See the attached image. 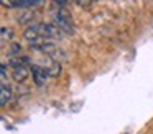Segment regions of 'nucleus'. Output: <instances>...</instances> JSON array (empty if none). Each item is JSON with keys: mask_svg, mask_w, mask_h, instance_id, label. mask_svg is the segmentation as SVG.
Returning <instances> with one entry per match:
<instances>
[{"mask_svg": "<svg viewBox=\"0 0 153 134\" xmlns=\"http://www.w3.org/2000/svg\"><path fill=\"white\" fill-rule=\"evenodd\" d=\"M53 25L56 26L61 33H68V34H71V33L74 31V25H73V20H71V15L66 12V10H63V8H59L58 12H54Z\"/></svg>", "mask_w": 153, "mask_h": 134, "instance_id": "obj_1", "label": "nucleus"}, {"mask_svg": "<svg viewBox=\"0 0 153 134\" xmlns=\"http://www.w3.org/2000/svg\"><path fill=\"white\" fill-rule=\"evenodd\" d=\"M10 65H12V78L15 82H25L30 75V67L27 65V59H10Z\"/></svg>", "mask_w": 153, "mask_h": 134, "instance_id": "obj_2", "label": "nucleus"}, {"mask_svg": "<svg viewBox=\"0 0 153 134\" xmlns=\"http://www.w3.org/2000/svg\"><path fill=\"white\" fill-rule=\"evenodd\" d=\"M30 72H31V78H33L35 85L41 87V85L46 83V80H48V74H46V70H45V69L41 67L40 64H31Z\"/></svg>", "mask_w": 153, "mask_h": 134, "instance_id": "obj_3", "label": "nucleus"}, {"mask_svg": "<svg viewBox=\"0 0 153 134\" xmlns=\"http://www.w3.org/2000/svg\"><path fill=\"white\" fill-rule=\"evenodd\" d=\"M2 7L7 8H30V7H38L41 5V2H33V0H18V2H0Z\"/></svg>", "mask_w": 153, "mask_h": 134, "instance_id": "obj_4", "label": "nucleus"}, {"mask_svg": "<svg viewBox=\"0 0 153 134\" xmlns=\"http://www.w3.org/2000/svg\"><path fill=\"white\" fill-rule=\"evenodd\" d=\"M41 67L46 70L48 77H58V75L61 74V64H59V62H56V61H51V59H48V64L46 65H41Z\"/></svg>", "mask_w": 153, "mask_h": 134, "instance_id": "obj_5", "label": "nucleus"}, {"mask_svg": "<svg viewBox=\"0 0 153 134\" xmlns=\"http://www.w3.org/2000/svg\"><path fill=\"white\" fill-rule=\"evenodd\" d=\"M12 100V88L7 83H0V106H5Z\"/></svg>", "mask_w": 153, "mask_h": 134, "instance_id": "obj_6", "label": "nucleus"}, {"mask_svg": "<svg viewBox=\"0 0 153 134\" xmlns=\"http://www.w3.org/2000/svg\"><path fill=\"white\" fill-rule=\"evenodd\" d=\"M12 38H13V29L8 28V26L0 28V44H5V42H8Z\"/></svg>", "mask_w": 153, "mask_h": 134, "instance_id": "obj_7", "label": "nucleus"}, {"mask_svg": "<svg viewBox=\"0 0 153 134\" xmlns=\"http://www.w3.org/2000/svg\"><path fill=\"white\" fill-rule=\"evenodd\" d=\"M0 83H2V82H0Z\"/></svg>", "mask_w": 153, "mask_h": 134, "instance_id": "obj_8", "label": "nucleus"}]
</instances>
